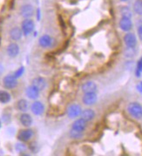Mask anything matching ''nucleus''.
<instances>
[{
	"label": "nucleus",
	"mask_w": 142,
	"mask_h": 156,
	"mask_svg": "<svg viewBox=\"0 0 142 156\" xmlns=\"http://www.w3.org/2000/svg\"><path fill=\"white\" fill-rule=\"evenodd\" d=\"M119 1H121V2H124V3H125V2H127L128 0H119Z\"/></svg>",
	"instance_id": "2f4dec72"
},
{
	"label": "nucleus",
	"mask_w": 142,
	"mask_h": 156,
	"mask_svg": "<svg viewBox=\"0 0 142 156\" xmlns=\"http://www.w3.org/2000/svg\"><path fill=\"white\" fill-rule=\"evenodd\" d=\"M80 117L83 119H85L87 122H90L95 118V112L93 111V109H90V108L85 109L81 112Z\"/></svg>",
	"instance_id": "6ab92c4d"
},
{
	"label": "nucleus",
	"mask_w": 142,
	"mask_h": 156,
	"mask_svg": "<svg viewBox=\"0 0 142 156\" xmlns=\"http://www.w3.org/2000/svg\"><path fill=\"white\" fill-rule=\"evenodd\" d=\"M35 10L34 7L32 6L30 4H25L23 5L20 10H19V13L20 15L24 18V19H31V17L34 15Z\"/></svg>",
	"instance_id": "423d86ee"
},
{
	"label": "nucleus",
	"mask_w": 142,
	"mask_h": 156,
	"mask_svg": "<svg viewBox=\"0 0 142 156\" xmlns=\"http://www.w3.org/2000/svg\"><path fill=\"white\" fill-rule=\"evenodd\" d=\"M124 43L126 45V47H132L134 48L137 45V37L132 32H127L124 36Z\"/></svg>",
	"instance_id": "9b49d317"
},
{
	"label": "nucleus",
	"mask_w": 142,
	"mask_h": 156,
	"mask_svg": "<svg viewBox=\"0 0 142 156\" xmlns=\"http://www.w3.org/2000/svg\"><path fill=\"white\" fill-rule=\"evenodd\" d=\"M18 84H19L18 79L13 74L6 75L3 79V86L5 87V89H9V90L14 89L18 87Z\"/></svg>",
	"instance_id": "20e7f679"
},
{
	"label": "nucleus",
	"mask_w": 142,
	"mask_h": 156,
	"mask_svg": "<svg viewBox=\"0 0 142 156\" xmlns=\"http://www.w3.org/2000/svg\"><path fill=\"white\" fill-rule=\"evenodd\" d=\"M133 12L137 15L142 16V0H135L133 3Z\"/></svg>",
	"instance_id": "5701e85b"
},
{
	"label": "nucleus",
	"mask_w": 142,
	"mask_h": 156,
	"mask_svg": "<svg viewBox=\"0 0 142 156\" xmlns=\"http://www.w3.org/2000/svg\"><path fill=\"white\" fill-rule=\"evenodd\" d=\"M0 127H1V121H0Z\"/></svg>",
	"instance_id": "473e14b6"
},
{
	"label": "nucleus",
	"mask_w": 142,
	"mask_h": 156,
	"mask_svg": "<svg viewBox=\"0 0 142 156\" xmlns=\"http://www.w3.org/2000/svg\"><path fill=\"white\" fill-rule=\"evenodd\" d=\"M23 35L24 34H23V31L21 30V28H19L18 26L13 27L10 31V37L12 39L13 41H18L19 39H21Z\"/></svg>",
	"instance_id": "a211bd4d"
},
{
	"label": "nucleus",
	"mask_w": 142,
	"mask_h": 156,
	"mask_svg": "<svg viewBox=\"0 0 142 156\" xmlns=\"http://www.w3.org/2000/svg\"><path fill=\"white\" fill-rule=\"evenodd\" d=\"M17 109L20 111V112H25L27 110H28V108H29V104H28V101L25 99H21V100H19L18 102H17Z\"/></svg>",
	"instance_id": "aec40b11"
},
{
	"label": "nucleus",
	"mask_w": 142,
	"mask_h": 156,
	"mask_svg": "<svg viewBox=\"0 0 142 156\" xmlns=\"http://www.w3.org/2000/svg\"><path fill=\"white\" fill-rule=\"evenodd\" d=\"M137 32H138V36L140 37V39L142 41V22L138 25V28H137Z\"/></svg>",
	"instance_id": "c85d7f7f"
},
{
	"label": "nucleus",
	"mask_w": 142,
	"mask_h": 156,
	"mask_svg": "<svg viewBox=\"0 0 142 156\" xmlns=\"http://www.w3.org/2000/svg\"><path fill=\"white\" fill-rule=\"evenodd\" d=\"M124 54H125V57H126V58H133V57H134L136 54L135 47L134 48L126 47V49L124 51Z\"/></svg>",
	"instance_id": "a878e982"
},
{
	"label": "nucleus",
	"mask_w": 142,
	"mask_h": 156,
	"mask_svg": "<svg viewBox=\"0 0 142 156\" xmlns=\"http://www.w3.org/2000/svg\"><path fill=\"white\" fill-rule=\"evenodd\" d=\"M35 23L31 19H25L21 24V30L25 36H29L34 31Z\"/></svg>",
	"instance_id": "7ed1b4c3"
},
{
	"label": "nucleus",
	"mask_w": 142,
	"mask_h": 156,
	"mask_svg": "<svg viewBox=\"0 0 142 156\" xmlns=\"http://www.w3.org/2000/svg\"><path fill=\"white\" fill-rule=\"evenodd\" d=\"M3 69H4V67H3V66L2 65H0V73L3 72Z\"/></svg>",
	"instance_id": "7c9ffc66"
},
{
	"label": "nucleus",
	"mask_w": 142,
	"mask_h": 156,
	"mask_svg": "<svg viewBox=\"0 0 142 156\" xmlns=\"http://www.w3.org/2000/svg\"><path fill=\"white\" fill-rule=\"evenodd\" d=\"M69 136H70V138L73 139V140H80L84 136V132L78 131V130L71 128V130L69 132Z\"/></svg>",
	"instance_id": "4be33fe9"
},
{
	"label": "nucleus",
	"mask_w": 142,
	"mask_h": 156,
	"mask_svg": "<svg viewBox=\"0 0 142 156\" xmlns=\"http://www.w3.org/2000/svg\"><path fill=\"white\" fill-rule=\"evenodd\" d=\"M53 43H54V38L48 34H44L38 39V44L42 48H50L53 45Z\"/></svg>",
	"instance_id": "0eeeda50"
},
{
	"label": "nucleus",
	"mask_w": 142,
	"mask_h": 156,
	"mask_svg": "<svg viewBox=\"0 0 142 156\" xmlns=\"http://www.w3.org/2000/svg\"><path fill=\"white\" fill-rule=\"evenodd\" d=\"M25 149H26V147H25V145L23 144V142H21V143H19L16 145V150H17V151H19V152L25 151Z\"/></svg>",
	"instance_id": "cd10ccee"
},
{
	"label": "nucleus",
	"mask_w": 142,
	"mask_h": 156,
	"mask_svg": "<svg viewBox=\"0 0 142 156\" xmlns=\"http://www.w3.org/2000/svg\"><path fill=\"white\" fill-rule=\"evenodd\" d=\"M7 54L10 58H16L19 54V51H20V49H19V44H16V43H11L7 46Z\"/></svg>",
	"instance_id": "dca6fc26"
},
{
	"label": "nucleus",
	"mask_w": 142,
	"mask_h": 156,
	"mask_svg": "<svg viewBox=\"0 0 142 156\" xmlns=\"http://www.w3.org/2000/svg\"><path fill=\"white\" fill-rule=\"evenodd\" d=\"M81 90L84 94H89V93H97L98 87L96 83L93 81H87L84 83L81 87Z\"/></svg>",
	"instance_id": "f8f14e48"
},
{
	"label": "nucleus",
	"mask_w": 142,
	"mask_h": 156,
	"mask_svg": "<svg viewBox=\"0 0 142 156\" xmlns=\"http://www.w3.org/2000/svg\"><path fill=\"white\" fill-rule=\"evenodd\" d=\"M24 73H25V67L24 66H21V67H19L15 73H14V76L17 78V79H19V78H20L22 75L24 74Z\"/></svg>",
	"instance_id": "bb28decb"
},
{
	"label": "nucleus",
	"mask_w": 142,
	"mask_h": 156,
	"mask_svg": "<svg viewBox=\"0 0 142 156\" xmlns=\"http://www.w3.org/2000/svg\"><path fill=\"white\" fill-rule=\"evenodd\" d=\"M127 112L135 119H142V106L138 102H131L127 106Z\"/></svg>",
	"instance_id": "f257e3e1"
},
{
	"label": "nucleus",
	"mask_w": 142,
	"mask_h": 156,
	"mask_svg": "<svg viewBox=\"0 0 142 156\" xmlns=\"http://www.w3.org/2000/svg\"><path fill=\"white\" fill-rule=\"evenodd\" d=\"M120 14L121 17H126V18H130L132 19V11L130 10V8L128 6H122L120 8Z\"/></svg>",
	"instance_id": "b1692460"
},
{
	"label": "nucleus",
	"mask_w": 142,
	"mask_h": 156,
	"mask_svg": "<svg viewBox=\"0 0 142 156\" xmlns=\"http://www.w3.org/2000/svg\"><path fill=\"white\" fill-rule=\"evenodd\" d=\"M133 21L132 19L130 18H126V17H121V19L119 22V26L120 28V30L123 31H129L133 28Z\"/></svg>",
	"instance_id": "9d476101"
},
{
	"label": "nucleus",
	"mask_w": 142,
	"mask_h": 156,
	"mask_svg": "<svg viewBox=\"0 0 142 156\" xmlns=\"http://www.w3.org/2000/svg\"><path fill=\"white\" fill-rule=\"evenodd\" d=\"M31 85L41 92V91L44 90V88L46 87V80L44 79L43 77H36V78H34L32 80Z\"/></svg>",
	"instance_id": "4468645a"
},
{
	"label": "nucleus",
	"mask_w": 142,
	"mask_h": 156,
	"mask_svg": "<svg viewBox=\"0 0 142 156\" xmlns=\"http://www.w3.org/2000/svg\"><path fill=\"white\" fill-rule=\"evenodd\" d=\"M135 75L137 78H140L142 75V58H140L136 65Z\"/></svg>",
	"instance_id": "393cba45"
},
{
	"label": "nucleus",
	"mask_w": 142,
	"mask_h": 156,
	"mask_svg": "<svg viewBox=\"0 0 142 156\" xmlns=\"http://www.w3.org/2000/svg\"><path fill=\"white\" fill-rule=\"evenodd\" d=\"M12 100V96L7 91L0 90V103L1 104H7Z\"/></svg>",
	"instance_id": "412c9836"
},
{
	"label": "nucleus",
	"mask_w": 142,
	"mask_h": 156,
	"mask_svg": "<svg viewBox=\"0 0 142 156\" xmlns=\"http://www.w3.org/2000/svg\"><path fill=\"white\" fill-rule=\"evenodd\" d=\"M82 111V107L79 104H72L71 106H68L66 114L69 119H75L80 116Z\"/></svg>",
	"instance_id": "f03ea898"
},
{
	"label": "nucleus",
	"mask_w": 142,
	"mask_h": 156,
	"mask_svg": "<svg viewBox=\"0 0 142 156\" xmlns=\"http://www.w3.org/2000/svg\"><path fill=\"white\" fill-rule=\"evenodd\" d=\"M25 94L30 100H37L38 99V97H39V95H40V91L37 90V88L33 87L32 85H31V86H29L28 87L26 88Z\"/></svg>",
	"instance_id": "ddd939ff"
},
{
	"label": "nucleus",
	"mask_w": 142,
	"mask_h": 156,
	"mask_svg": "<svg viewBox=\"0 0 142 156\" xmlns=\"http://www.w3.org/2000/svg\"><path fill=\"white\" fill-rule=\"evenodd\" d=\"M136 88H137V90H138V92H140V94H142V81L139 84V85H137V87H136Z\"/></svg>",
	"instance_id": "c756f323"
},
{
	"label": "nucleus",
	"mask_w": 142,
	"mask_h": 156,
	"mask_svg": "<svg viewBox=\"0 0 142 156\" xmlns=\"http://www.w3.org/2000/svg\"><path fill=\"white\" fill-rule=\"evenodd\" d=\"M83 103L86 106H93L96 104L98 101V96L96 93H89V94H84L83 99H82Z\"/></svg>",
	"instance_id": "1a4fd4ad"
},
{
	"label": "nucleus",
	"mask_w": 142,
	"mask_h": 156,
	"mask_svg": "<svg viewBox=\"0 0 142 156\" xmlns=\"http://www.w3.org/2000/svg\"><path fill=\"white\" fill-rule=\"evenodd\" d=\"M87 122L85 119H82V118L75 119L74 122L72 124V128L73 129H75V130H78V131L81 132H85V130L87 129Z\"/></svg>",
	"instance_id": "2eb2a0df"
},
{
	"label": "nucleus",
	"mask_w": 142,
	"mask_h": 156,
	"mask_svg": "<svg viewBox=\"0 0 142 156\" xmlns=\"http://www.w3.org/2000/svg\"><path fill=\"white\" fill-rule=\"evenodd\" d=\"M31 112L36 116H41L44 112V106L41 101L35 100L31 106Z\"/></svg>",
	"instance_id": "6e6552de"
},
{
	"label": "nucleus",
	"mask_w": 142,
	"mask_h": 156,
	"mask_svg": "<svg viewBox=\"0 0 142 156\" xmlns=\"http://www.w3.org/2000/svg\"><path fill=\"white\" fill-rule=\"evenodd\" d=\"M19 121L25 127H30L32 125V123H33L32 117H31L29 113H27V112H23L19 116Z\"/></svg>",
	"instance_id": "f3484780"
},
{
	"label": "nucleus",
	"mask_w": 142,
	"mask_h": 156,
	"mask_svg": "<svg viewBox=\"0 0 142 156\" xmlns=\"http://www.w3.org/2000/svg\"><path fill=\"white\" fill-rule=\"evenodd\" d=\"M34 133L33 131L30 129V128H25V129H22L19 132L17 138L20 142H27L29 140H31V139L33 137Z\"/></svg>",
	"instance_id": "39448f33"
}]
</instances>
